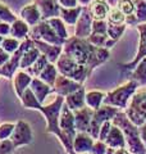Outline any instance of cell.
I'll list each match as a JSON object with an SVG mask.
<instances>
[{"label": "cell", "mask_w": 146, "mask_h": 154, "mask_svg": "<svg viewBox=\"0 0 146 154\" xmlns=\"http://www.w3.org/2000/svg\"><path fill=\"white\" fill-rule=\"evenodd\" d=\"M35 46V42L31 37H27L26 40L21 41V46H19V49L13 53L11 55V59H9L5 64L3 67H0V76L2 77H5V79H13L14 75H16V72L19 69V64H21V59H22V55L24 51L30 50L31 48Z\"/></svg>", "instance_id": "obj_7"}, {"label": "cell", "mask_w": 146, "mask_h": 154, "mask_svg": "<svg viewBox=\"0 0 146 154\" xmlns=\"http://www.w3.org/2000/svg\"><path fill=\"white\" fill-rule=\"evenodd\" d=\"M47 23L51 26V28L56 32V35L64 38V40H67V38H69V33H68V30L65 27V23L62 21V19L59 17H55V18H50L47 19Z\"/></svg>", "instance_id": "obj_30"}, {"label": "cell", "mask_w": 146, "mask_h": 154, "mask_svg": "<svg viewBox=\"0 0 146 154\" xmlns=\"http://www.w3.org/2000/svg\"><path fill=\"white\" fill-rule=\"evenodd\" d=\"M19 16H21V19H23L30 27L36 26L38 22H41V14H40V11H38V8L35 3L24 5L21 9Z\"/></svg>", "instance_id": "obj_20"}, {"label": "cell", "mask_w": 146, "mask_h": 154, "mask_svg": "<svg viewBox=\"0 0 146 154\" xmlns=\"http://www.w3.org/2000/svg\"><path fill=\"white\" fill-rule=\"evenodd\" d=\"M49 63H50V62H49L47 58L44 55V54H41L40 57H38V59L35 62V63H33L31 67H28L27 69H24V71H26L28 75H31L32 77H38V75L41 73L42 69L45 68V67H46Z\"/></svg>", "instance_id": "obj_31"}, {"label": "cell", "mask_w": 146, "mask_h": 154, "mask_svg": "<svg viewBox=\"0 0 146 154\" xmlns=\"http://www.w3.org/2000/svg\"><path fill=\"white\" fill-rule=\"evenodd\" d=\"M13 141L11 139H5V140H0V154H12L16 150Z\"/></svg>", "instance_id": "obj_40"}, {"label": "cell", "mask_w": 146, "mask_h": 154, "mask_svg": "<svg viewBox=\"0 0 146 154\" xmlns=\"http://www.w3.org/2000/svg\"><path fill=\"white\" fill-rule=\"evenodd\" d=\"M81 154H90V153H81Z\"/></svg>", "instance_id": "obj_50"}, {"label": "cell", "mask_w": 146, "mask_h": 154, "mask_svg": "<svg viewBox=\"0 0 146 154\" xmlns=\"http://www.w3.org/2000/svg\"><path fill=\"white\" fill-rule=\"evenodd\" d=\"M106 22L111 25H126V16L117 7H111L106 17Z\"/></svg>", "instance_id": "obj_32"}, {"label": "cell", "mask_w": 146, "mask_h": 154, "mask_svg": "<svg viewBox=\"0 0 146 154\" xmlns=\"http://www.w3.org/2000/svg\"><path fill=\"white\" fill-rule=\"evenodd\" d=\"M106 94L103 93V91H87L86 96H85V100H86V105L91 109H99L101 105L104 103V99H105Z\"/></svg>", "instance_id": "obj_26"}, {"label": "cell", "mask_w": 146, "mask_h": 154, "mask_svg": "<svg viewBox=\"0 0 146 154\" xmlns=\"http://www.w3.org/2000/svg\"><path fill=\"white\" fill-rule=\"evenodd\" d=\"M109 148L113 149H119V148H127V144H126V139L123 132L120 131L119 127H117L115 125L111 126V130L106 137V140L104 141Z\"/></svg>", "instance_id": "obj_23"}, {"label": "cell", "mask_w": 146, "mask_h": 154, "mask_svg": "<svg viewBox=\"0 0 146 154\" xmlns=\"http://www.w3.org/2000/svg\"><path fill=\"white\" fill-rule=\"evenodd\" d=\"M16 127V123H3L0 125V140H5L11 139L12 134Z\"/></svg>", "instance_id": "obj_39"}, {"label": "cell", "mask_w": 146, "mask_h": 154, "mask_svg": "<svg viewBox=\"0 0 146 154\" xmlns=\"http://www.w3.org/2000/svg\"><path fill=\"white\" fill-rule=\"evenodd\" d=\"M111 126H113L111 121H106V122H104L103 125H101L100 131H99V137H97V140L105 141V140H106V137H108V135H109V132H110V130H111Z\"/></svg>", "instance_id": "obj_41"}, {"label": "cell", "mask_w": 146, "mask_h": 154, "mask_svg": "<svg viewBox=\"0 0 146 154\" xmlns=\"http://www.w3.org/2000/svg\"><path fill=\"white\" fill-rule=\"evenodd\" d=\"M129 80L136 81L140 86L146 85V57L132 71H129Z\"/></svg>", "instance_id": "obj_27"}, {"label": "cell", "mask_w": 146, "mask_h": 154, "mask_svg": "<svg viewBox=\"0 0 146 154\" xmlns=\"http://www.w3.org/2000/svg\"><path fill=\"white\" fill-rule=\"evenodd\" d=\"M32 79L33 77L31 75H28L24 69H18L16 72V75L13 77V86H14V91H16L18 98H21L24 91L30 88Z\"/></svg>", "instance_id": "obj_18"}, {"label": "cell", "mask_w": 146, "mask_h": 154, "mask_svg": "<svg viewBox=\"0 0 146 154\" xmlns=\"http://www.w3.org/2000/svg\"><path fill=\"white\" fill-rule=\"evenodd\" d=\"M33 42H35V46L40 50L41 54L45 55L49 59V62L53 64H55L58 59H59V57L63 54V46L47 44V42L40 40H33Z\"/></svg>", "instance_id": "obj_16"}, {"label": "cell", "mask_w": 146, "mask_h": 154, "mask_svg": "<svg viewBox=\"0 0 146 154\" xmlns=\"http://www.w3.org/2000/svg\"><path fill=\"white\" fill-rule=\"evenodd\" d=\"M30 89L33 93V95L36 96V99L38 100V103H40V104L45 103V99L47 98L49 94L54 93V88H51L50 85H47L46 82H44V81L40 80L38 77H33V79H32Z\"/></svg>", "instance_id": "obj_17"}, {"label": "cell", "mask_w": 146, "mask_h": 154, "mask_svg": "<svg viewBox=\"0 0 146 154\" xmlns=\"http://www.w3.org/2000/svg\"><path fill=\"white\" fill-rule=\"evenodd\" d=\"M138 84L133 80H128L126 84L120 85L119 88H117L115 90L110 91V93L106 94L104 103L106 105H111V107L126 109L128 105V100L132 98V95L136 93V90L138 89Z\"/></svg>", "instance_id": "obj_5"}, {"label": "cell", "mask_w": 146, "mask_h": 154, "mask_svg": "<svg viewBox=\"0 0 146 154\" xmlns=\"http://www.w3.org/2000/svg\"><path fill=\"white\" fill-rule=\"evenodd\" d=\"M30 30H31L30 26H28L23 19L17 18L11 25V36L17 38L19 41H23L30 35Z\"/></svg>", "instance_id": "obj_24"}, {"label": "cell", "mask_w": 146, "mask_h": 154, "mask_svg": "<svg viewBox=\"0 0 146 154\" xmlns=\"http://www.w3.org/2000/svg\"><path fill=\"white\" fill-rule=\"evenodd\" d=\"M117 8H118L126 17L135 14V9H136L133 0H119V2L117 3Z\"/></svg>", "instance_id": "obj_37"}, {"label": "cell", "mask_w": 146, "mask_h": 154, "mask_svg": "<svg viewBox=\"0 0 146 154\" xmlns=\"http://www.w3.org/2000/svg\"><path fill=\"white\" fill-rule=\"evenodd\" d=\"M28 37H31L32 40H40V41L47 42V44L59 45V46H63L67 41L56 35V32L51 28V26L47 23V21H41L36 26L31 27Z\"/></svg>", "instance_id": "obj_8"}, {"label": "cell", "mask_w": 146, "mask_h": 154, "mask_svg": "<svg viewBox=\"0 0 146 154\" xmlns=\"http://www.w3.org/2000/svg\"><path fill=\"white\" fill-rule=\"evenodd\" d=\"M127 25H111L108 23V36L111 40H114L118 42V40L122 37V35L127 30Z\"/></svg>", "instance_id": "obj_34"}, {"label": "cell", "mask_w": 146, "mask_h": 154, "mask_svg": "<svg viewBox=\"0 0 146 154\" xmlns=\"http://www.w3.org/2000/svg\"><path fill=\"white\" fill-rule=\"evenodd\" d=\"M11 140L13 141L14 146L19 148V146H24L31 144L33 140V134H32V128L27 122L19 119L16 123L14 131L11 136Z\"/></svg>", "instance_id": "obj_10"}, {"label": "cell", "mask_w": 146, "mask_h": 154, "mask_svg": "<svg viewBox=\"0 0 146 154\" xmlns=\"http://www.w3.org/2000/svg\"><path fill=\"white\" fill-rule=\"evenodd\" d=\"M140 130V136H141V140H142L144 145L146 146V122L144 125H141V126L138 127Z\"/></svg>", "instance_id": "obj_46"}, {"label": "cell", "mask_w": 146, "mask_h": 154, "mask_svg": "<svg viewBox=\"0 0 146 154\" xmlns=\"http://www.w3.org/2000/svg\"><path fill=\"white\" fill-rule=\"evenodd\" d=\"M59 127L62 132V137L59 141L63 144L65 152L68 154H76V152L73 150V140H75V137L77 135V130L75 125V116H73V112L65 104H63L62 112L59 116Z\"/></svg>", "instance_id": "obj_3"}, {"label": "cell", "mask_w": 146, "mask_h": 154, "mask_svg": "<svg viewBox=\"0 0 146 154\" xmlns=\"http://www.w3.org/2000/svg\"><path fill=\"white\" fill-rule=\"evenodd\" d=\"M11 55H12V54L7 53L2 46H0V67H3L9 59H11Z\"/></svg>", "instance_id": "obj_45"}, {"label": "cell", "mask_w": 146, "mask_h": 154, "mask_svg": "<svg viewBox=\"0 0 146 154\" xmlns=\"http://www.w3.org/2000/svg\"><path fill=\"white\" fill-rule=\"evenodd\" d=\"M111 123L115 125L117 127H119L120 131L123 132L126 144H127L128 148L127 150L131 154H146V146L141 140L138 126H136L129 121V118L123 110H119L115 114V117L111 119Z\"/></svg>", "instance_id": "obj_2"}, {"label": "cell", "mask_w": 146, "mask_h": 154, "mask_svg": "<svg viewBox=\"0 0 146 154\" xmlns=\"http://www.w3.org/2000/svg\"><path fill=\"white\" fill-rule=\"evenodd\" d=\"M92 3V0H78V5L81 7H89Z\"/></svg>", "instance_id": "obj_48"}, {"label": "cell", "mask_w": 146, "mask_h": 154, "mask_svg": "<svg viewBox=\"0 0 146 154\" xmlns=\"http://www.w3.org/2000/svg\"><path fill=\"white\" fill-rule=\"evenodd\" d=\"M106 150H108V145L104 141L95 140L94 145L90 150V154H106Z\"/></svg>", "instance_id": "obj_42"}, {"label": "cell", "mask_w": 146, "mask_h": 154, "mask_svg": "<svg viewBox=\"0 0 146 154\" xmlns=\"http://www.w3.org/2000/svg\"><path fill=\"white\" fill-rule=\"evenodd\" d=\"M82 86H84L82 84L59 73L55 80V84H54V93H56V95H60V96H64L65 98L67 95L80 90Z\"/></svg>", "instance_id": "obj_13"}, {"label": "cell", "mask_w": 146, "mask_h": 154, "mask_svg": "<svg viewBox=\"0 0 146 154\" xmlns=\"http://www.w3.org/2000/svg\"><path fill=\"white\" fill-rule=\"evenodd\" d=\"M82 9H84V7H81V5L76 7V8H63V7H60L59 18L64 23H67V25L76 26L77 21H78V18L81 16Z\"/></svg>", "instance_id": "obj_25"}, {"label": "cell", "mask_w": 146, "mask_h": 154, "mask_svg": "<svg viewBox=\"0 0 146 154\" xmlns=\"http://www.w3.org/2000/svg\"><path fill=\"white\" fill-rule=\"evenodd\" d=\"M63 8H76L78 7V0H58Z\"/></svg>", "instance_id": "obj_44"}, {"label": "cell", "mask_w": 146, "mask_h": 154, "mask_svg": "<svg viewBox=\"0 0 146 154\" xmlns=\"http://www.w3.org/2000/svg\"><path fill=\"white\" fill-rule=\"evenodd\" d=\"M16 19L17 16H14V13L9 9V7L0 2V22H8L12 25Z\"/></svg>", "instance_id": "obj_36"}, {"label": "cell", "mask_w": 146, "mask_h": 154, "mask_svg": "<svg viewBox=\"0 0 146 154\" xmlns=\"http://www.w3.org/2000/svg\"><path fill=\"white\" fill-rule=\"evenodd\" d=\"M129 121L136 126H141L146 122V85L140 86L129 99V104L124 109Z\"/></svg>", "instance_id": "obj_4"}, {"label": "cell", "mask_w": 146, "mask_h": 154, "mask_svg": "<svg viewBox=\"0 0 146 154\" xmlns=\"http://www.w3.org/2000/svg\"><path fill=\"white\" fill-rule=\"evenodd\" d=\"M113 154H131L126 148H119V149H114Z\"/></svg>", "instance_id": "obj_47"}, {"label": "cell", "mask_w": 146, "mask_h": 154, "mask_svg": "<svg viewBox=\"0 0 146 154\" xmlns=\"http://www.w3.org/2000/svg\"><path fill=\"white\" fill-rule=\"evenodd\" d=\"M85 96H86V90H85L84 86H82L80 90H77V91H75V93H72V94L65 96L64 98V104L72 110V112L82 109L84 107H86Z\"/></svg>", "instance_id": "obj_21"}, {"label": "cell", "mask_w": 146, "mask_h": 154, "mask_svg": "<svg viewBox=\"0 0 146 154\" xmlns=\"http://www.w3.org/2000/svg\"><path fill=\"white\" fill-rule=\"evenodd\" d=\"M94 143L95 139L89 132H77L75 140H73V150L76 152V154L90 153Z\"/></svg>", "instance_id": "obj_19"}, {"label": "cell", "mask_w": 146, "mask_h": 154, "mask_svg": "<svg viewBox=\"0 0 146 154\" xmlns=\"http://www.w3.org/2000/svg\"><path fill=\"white\" fill-rule=\"evenodd\" d=\"M73 116H75V125L77 132H89L92 116H94V109H91L86 105L82 109L75 110Z\"/></svg>", "instance_id": "obj_15"}, {"label": "cell", "mask_w": 146, "mask_h": 154, "mask_svg": "<svg viewBox=\"0 0 146 154\" xmlns=\"http://www.w3.org/2000/svg\"><path fill=\"white\" fill-rule=\"evenodd\" d=\"M135 3V18L137 19L138 25L146 23V0H133Z\"/></svg>", "instance_id": "obj_33"}, {"label": "cell", "mask_w": 146, "mask_h": 154, "mask_svg": "<svg viewBox=\"0 0 146 154\" xmlns=\"http://www.w3.org/2000/svg\"><path fill=\"white\" fill-rule=\"evenodd\" d=\"M110 8L111 7L105 0H92V3L89 5V11L95 21H106Z\"/></svg>", "instance_id": "obj_22"}, {"label": "cell", "mask_w": 146, "mask_h": 154, "mask_svg": "<svg viewBox=\"0 0 146 154\" xmlns=\"http://www.w3.org/2000/svg\"><path fill=\"white\" fill-rule=\"evenodd\" d=\"M55 66L60 75L69 77V79L75 80L82 85H84V82L87 80V77H90V73L86 67L78 64L76 60H73L72 58L67 57L65 54H62L59 57V59H58Z\"/></svg>", "instance_id": "obj_6"}, {"label": "cell", "mask_w": 146, "mask_h": 154, "mask_svg": "<svg viewBox=\"0 0 146 154\" xmlns=\"http://www.w3.org/2000/svg\"><path fill=\"white\" fill-rule=\"evenodd\" d=\"M3 40H4V37H3V36H0V46H2V42H3Z\"/></svg>", "instance_id": "obj_49"}, {"label": "cell", "mask_w": 146, "mask_h": 154, "mask_svg": "<svg viewBox=\"0 0 146 154\" xmlns=\"http://www.w3.org/2000/svg\"><path fill=\"white\" fill-rule=\"evenodd\" d=\"M9 35H11V23L0 22V36L7 37Z\"/></svg>", "instance_id": "obj_43"}, {"label": "cell", "mask_w": 146, "mask_h": 154, "mask_svg": "<svg viewBox=\"0 0 146 154\" xmlns=\"http://www.w3.org/2000/svg\"><path fill=\"white\" fill-rule=\"evenodd\" d=\"M136 28H137L138 35H140L138 49H137L136 57L133 58L132 62H129V63L118 64V67H120V69H123V71H132L135 67L146 57V23H141V25H138Z\"/></svg>", "instance_id": "obj_11"}, {"label": "cell", "mask_w": 146, "mask_h": 154, "mask_svg": "<svg viewBox=\"0 0 146 154\" xmlns=\"http://www.w3.org/2000/svg\"><path fill=\"white\" fill-rule=\"evenodd\" d=\"M59 72L56 69V66L53 64V63H49L45 68L42 69V72L38 75V79L42 80L44 82H46L47 85H50L51 88H54V84H55V80Z\"/></svg>", "instance_id": "obj_28"}, {"label": "cell", "mask_w": 146, "mask_h": 154, "mask_svg": "<svg viewBox=\"0 0 146 154\" xmlns=\"http://www.w3.org/2000/svg\"><path fill=\"white\" fill-rule=\"evenodd\" d=\"M40 55H41V53L36 46H33L30 50L24 51L22 55V59H21V64H19V69H27L28 67H31L38 59Z\"/></svg>", "instance_id": "obj_29"}, {"label": "cell", "mask_w": 146, "mask_h": 154, "mask_svg": "<svg viewBox=\"0 0 146 154\" xmlns=\"http://www.w3.org/2000/svg\"><path fill=\"white\" fill-rule=\"evenodd\" d=\"M119 110H120L119 108L111 107V105H106V104H103L99 109L94 110V116H92V121H91L89 134L95 139V140H97V137H99V131H100L101 125L106 121H111Z\"/></svg>", "instance_id": "obj_9"}, {"label": "cell", "mask_w": 146, "mask_h": 154, "mask_svg": "<svg viewBox=\"0 0 146 154\" xmlns=\"http://www.w3.org/2000/svg\"><path fill=\"white\" fill-rule=\"evenodd\" d=\"M33 3L40 11L41 21H47L50 18L59 17L60 4L58 3V0H35Z\"/></svg>", "instance_id": "obj_14"}, {"label": "cell", "mask_w": 146, "mask_h": 154, "mask_svg": "<svg viewBox=\"0 0 146 154\" xmlns=\"http://www.w3.org/2000/svg\"><path fill=\"white\" fill-rule=\"evenodd\" d=\"M92 22H94V18H92L91 13L89 11V7H84L81 16L75 26V36L80 38H87L91 35Z\"/></svg>", "instance_id": "obj_12"}, {"label": "cell", "mask_w": 146, "mask_h": 154, "mask_svg": "<svg viewBox=\"0 0 146 154\" xmlns=\"http://www.w3.org/2000/svg\"><path fill=\"white\" fill-rule=\"evenodd\" d=\"M63 54L72 58L78 64L87 68L91 75L96 67L105 63L110 57V51L105 48H97L90 44L87 38L71 36L63 45Z\"/></svg>", "instance_id": "obj_1"}, {"label": "cell", "mask_w": 146, "mask_h": 154, "mask_svg": "<svg viewBox=\"0 0 146 154\" xmlns=\"http://www.w3.org/2000/svg\"><path fill=\"white\" fill-rule=\"evenodd\" d=\"M91 33H99V35H108V22L106 21H95L92 22Z\"/></svg>", "instance_id": "obj_38"}, {"label": "cell", "mask_w": 146, "mask_h": 154, "mask_svg": "<svg viewBox=\"0 0 146 154\" xmlns=\"http://www.w3.org/2000/svg\"><path fill=\"white\" fill-rule=\"evenodd\" d=\"M19 46H21V41L17 40V38L14 37H4V40L2 42V48L4 50H5L7 53H9V54H13V53H16Z\"/></svg>", "instance_id": "obj_35"}]
</instances>
